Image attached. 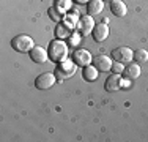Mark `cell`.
I'll use <instances>...</instances> for the list:
<instances>
[{
	"instance_id": "cell-3",
	"label": "cell",
	"mask_w": 148,
	"mask_h": 142,
	"mask_svg": "<svg viewBox=\"0 0 148 142\" xmlns=\"http://www.w3.org/2000/svg\"><path fill=\"white\" fill-rule=\"evenodd\" d=\"M112 59L115 62H120V63H131L134 60V51L128 46H120V48L114 49L112 51Z\"/></svg>"
},
{
	"instance_id": "cell-18",
	"label": "cell",
	"mask_w": 148,
	"mask_h": 142,
	"mask_svg": "<svg viewBox=\"0 0 148 142\" xmlns=\"http://www.w3.org/2000/svg\"><path fill=\"white\" fill-rule=\"evenodd\" d=\"M134 60H136L137 63L148 62V51H145V49H137V51L134 52Z\"/></svg>"
},
{
	"instance_id": "cell-16",
	"label": "cell",
	"mask_w": 148,
	"mask_h": 142,
	"mask_svg": "<svg viewBox=\"0 0 148 142\" xmlns=\"http://www.w3.org/2000/svg\"><path fill=\"white\" fill-rule=\"evenodd\" d=\"M47 14H49V17H51L52 21H55V22H60V21H63V19H65V16H66V14L63 13V10L58 8L57 5H55V6H51Z\"/></svg>"
},
{
	"instance_id": "cell-9",
	"label": "cell",
	"mask_w": 148,
	"mask_h": 142,
	"mask_svg": "<svg viewBox=\"0 0 148 142\" xmlns=\"http://www.w3.org/2000/svg\"><path fill=\"white\" fill-rule=\"evenodd\" d=\"M29 54H30V59L33 60L35 63H44V62H47V59H49V51L44 48H41V46H35Z\"/></svg>"
},
{
	"instance_id": "cell-5",
	"label": "cell",
	"mask_w": 148,
	"mask_h": 142,
	"mask_svg": "<svg viewBox=\"0 0 148 142\" xmlns=\"http://www.w3.org/2000/svg\"><path fill=\"white\" fill-rule=\"evenodd\" d=\"M95 21H93V16H90V14H87V16H82L79 21H77V32H79L80 37H87L88 33H91L95 28Z\"/></svg>"
},
{
	"instance_id": "cell-8",
	"label": "cell",
	"mask_w": 148,
	"mask_h": 142,
	"mask_svg": "<svg viewBox=\"0 0 148 142\" xmlns=\"http://www.w3.org/2000/svg\"><path fill=\"white\" fill-rule=\"evenodd\" d=\"M73 62L76 63L77 66H87V65H91V60L93 57L87 49H76L73 52Z\"/></svg>"
},
{
	"instance_id": "cell-11",
	"label": "cell",
	"mask_w": 148,
	"mask_h": 142,
	"mask_svg": "<svg viewBox=\"0 0 148 142\" xmlns=\"http://www.w3.org/2000/svg\"><path fill=\"white\" fill-rule=\"evenodd\" d=\"M112 59L109 55H104V54H101V55H98L96 57V60H95V66H96L99 71H103V73H107V71H110L112 70Z\"/></svg>"
},
{
	"instance_id": "cell-19",
	"label": "cell",
	"mask_w": 148,
	"mask_h": 142,
	"mask_svg": "<svg viewBox=\"0 0 148 142\" xmlns=\"http://www.w3.org/2000/svg\"><path fill=\"white\" fill-rule=\"evenodd\" d=\"M123 70H125V66H123V63L120 62H114L112 63V71L117 74H123Z\"/></svg>"
},
{
	"instance_id": "cell-2",
	"label": "cell",
	"mask_w": 148,
	"mask_h": 142,
	"mask_svg": "<svg viewBox=\"0 0 148 142\" xmlns=\"http://www.w3.org/2000/svg\"><path fill=\"white\" fill-rule=\"evenodd\" d=\"M11 48L16 52H30L35 48V41L33 38H30L29 35H17L11 40Z\"/></svg>"
},
{
	"instance_id": "cell-15",
	"label": "cell",
	"mask_w": 148,
	"mask_h": 142,
	"mask_svg": "<svg viewBox=\"0 0 148 142\" xmlns=\"http://www.w3.org/2000/svg\"><path fill=\"white\" fill-rule=\"evenodd\" d=\"M98 71H99V70H98L96 66L87 65V66H84L82 76H84V79H85V81H88V82H93V81L98 79Z\"/></svg>"
},
{
	"instance_id": "cell-4",
	"label": "cell",
	"mask_w": 148,
	"mask_h": 142,
	"mask_svg": "<svg viewBox=\"0 0 148 142\" xmlns=\"http://www.w3.org/2000/svg\"><path fill=\"white\" fill-rule=\"evenodd\" d=\"M76 63L73 62V60H63V62H60V65L57 66V71H55V76L58 77L60 81L63 79H68V77H71L74 73H76Z\"/></svg>"
},
{
	"instance_id": "cell-10",
	"label": "cell",
	"mask_w": 148,
	"mask_h": 142,
	"mask_svg": "<svg viewBox=\"0 0 148 142\" xmlns=\"http://www.w3.org/2000/svg\"><path fill=\"white\" fill-rule=\"evenodd\" d=\"M93 38H95V41H98V43H101V41H104L106 38L109 37V33H110V30H109V26L106 22H101V24H96L93 28Z\"/></svg>"
},
{
	"instance_id": "cell-1",
	"label": "cell",
	"mask_w": 148,
	"mask_h": 142,
	"mask_svg": "<svg viewBox=\"0 0 148 142\" xmlns=\"http://www.w3.org/2000/svg\"><path fill=\"white\" fill-rule=\"evenodd\" d=\"M47 51H49V59H51L52 62L60 63L66 59V55H68V44L63 40H55L49 44Z\"/></svg>"
},
{
	"instance_id": "cell-6",
	"label": "cell",
	"mask_w": 148,
	"mask_h": 142,
	"mask_svg": "<svg viewBox=\"0 0 148 142\" xmlns=\"http://www.w3.org/2000/svg\"><path fill=\"white\" fill-rule=\"evenodd\" d=\"M55 82H57V77H55L54 73H43L35 79V87L40 88V90H47Z\"/></svg>"
},
{
	"instance_id": "cell-13",
	"label": "cell",
	"mask_w": 148,
	"mask_h": 142,
	"mask_svg": "<svg viewBox=\"0 0 148 142\" xmlns=\"http://www.w3.org/2000/svg\"><path fill=\"white\" fill-rule=\"evenodd\" d=\"M110 13L117 17H123L128 13V8H126V5L121 0H112L110 2Z\"/></svg>"
},
{
	"instance_id": "cell-20",
	"label": "cell",
	"mask_w": 148,
	"mask_h": 142,
	"mask_svg": "<svg viewBox=\"0 0 148 142\" xmlns=\"http://www.w3.org/2000/svg\"><path fill=\"white\" fill-rule=\"evenodd\" d=\"M57 6L65 11V10H68L71 6V0H57Z\"/></svg>"
},
{
	"instance_id": "cell-22",
	"label": "cell",
	"mask_w": 148,
	"mask_h": 142,
	"mask_svg": "<svg viewBox=\"0 0 148 142\" xmlns=\"http://www.w3.org/2000/svg\"><path fill=\"white\" fill-rule=\"evenodd\" d=\"M103 2H112V0H103Z\"/></svg>"
},
{
	"instance_id": "cell-14",
	"label": "cell",
	"mask_w": 148,
	"mask_h": 142,
	"mask_svg": "<svg viewBox=\"0 0 148 142\" xmlns=\"http://www.w3.org/2000/svg\"><path fill=\"white\" fill-rule=\"evenodd\" d=\"M103 10H104L103 0H90V2L87 3V13H88L90 16H96V14H99Z\"/></svg>"
},
{
	"instance_id": "cell-12",
	"label": "cell",
	"mask_w": 148,
	"mask_h": 142,
	"mask_svg": "<svg viewBox=\"0 0 148 142\" xmlns=\"http://www.w3.org/2000/svg\"><path fill=\"white\" fill-rule=\"evenodd\" d=\"M140 73H142V70H140V66L137 65V63H129V65L125 66V70H123V76L129 81H136L137 77L140 76Z\"/></svg>"
},
{
	"instance_id": "cell-7",
	"label": "cell",
	"mask_w": 148,
	"mask_h": 142,
	"mask_svg": "<svg viewBox=\"0 0 148 142\" xmlns=\"http://www.w3.org/2000/svg\"><path fill=\"white\" fill-rule=\"evenodd\" d=\"M125 87V81H123V76L121 74H117L114 73L112 76H109L106 79V84H104V88L107 92H118Z\"/></svg>"
},
{
	"instance_id": "cell-21",
	"label": "cell",
	"mask_w": 148,
	"mask_h": 142,
	"mask_svg": "<svg viewBox=\"0 0 148 142\" xmlns=\"http://www.w3.org/2000/svg\"><path fill=\"white\" fill-rule=\"evenodd\" d=\"M74 2H76V3H80V5H82V3H88L90 0H74Z\"/></svg>"
},
{
	"instance_id": "cell-17",
	"label": "cell",
	"mask_w": 148,
	"mask_h": 142,
	"mask_svg": "<svg viewBox=\"0 0 148 142\" xmlns=\"http://www.w3.org/2000/svg\"><path fill=\"white\" fill-rule=\"evenodd\" d=\"M73 32V27H69L68 24L63 22L62 26H57V28H55V37L57 38H66L68 35H71Z\"/></svg>"
}]
</instances>
